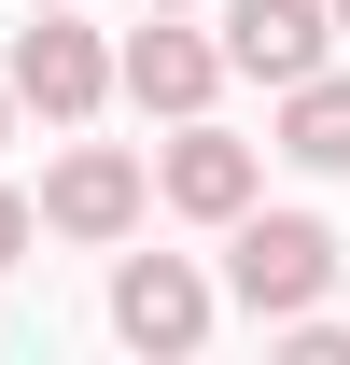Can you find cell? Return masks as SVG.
I'll use <instances>...</instances> for the list:
<instances>
[{
  "instance_id": "cell-3",
  "label": "cell",
  "mask_w": 350,
  "mask_h": 365,
  "mask_svg": "<svg viewBox=\"0 0 350 365\" xmlns=\"http://www.w3.org/2000/svg\"><path fill=\"white\" fill-rule=\"evenodd\" d=\"M0 98H14V113H43V127H85L98 98H112V43H98V29H70V0H56V14H28V29H14Z\"/></svg>"
},
{
  "instance_id": "cell-12",
  "label": "cell",
  "mask_w": 350,
  "mask_h": 365,
  "mask_svg": "<svg viewBox=\"0 0 350 365\" xmlns=\"http://www.w3.org/2000/svg\"><path fill=\"white\" fill-rule=\"evenodd\" d=\"M0 140H14V98H0Z\"/></svg>"
},
{
  "instance_id": "cell-10",
  "label": "cell",
  "mask_w": 350,
  "mask_h": 365,
  "mask_svg": "<svg viewBox=\"0 0 350 365\" xmlns=\"http://www.w3.org/2000/svg\"><path fill=\"white\" fill-rule=\"evenodd\" d=\"M140 14H196V0H140Z\"/></svg>"
},
{
  "instance_id": "cell-9",
  "label": "cell",
  "mask_w": 350,
  "mask_h": 365,
  "mask_svg": "<svg viewBox=\"0 0 350 365\" xmlns=\"http://www.w3.org/2000/svg\"><path fill=\"white\" fill-rule=\"evenodd\" d=\"M28 239H43V225H28V197H14V182H0V267H14V253H28Z\"/></svg>"
},
{
  "instance_id": "cell-4",
  "label": "cell",
  "mask_w": 350,
  "mask_h": 365,
  "mask_svg": "<svg viewBox=\"0 0 350 365\" xmlns=\"http://www.w3.org/2000/svg\"><path fill=\"white\" fill-rule=\"evenodd\" d=\"M112 337L154 365H182L196 337H211V281H196V253H112Z\"/></svg>"
},
{
  "instance_id": "cell-2",
  "label": "cell",
  "mask_w": 350,
  "mask_h": 365,
  "mask_svg": "<svg viewBox=\"0 0 350 365\" xmlns=\"http://www.w3.org/2000/svg\"><path fill=\"white\" fill-rule=\"evenodd\" d=\"M140 211H154V169H140L127 140H70V155L43 169V197H28V225H43V239H85V253H112Z\"/></svg>"
},
{
  "instance_id": "cell-7",
  "label": "cell",
  "mask_w": 350,
  "mask_h": 365,
  "mask_svg": "<svg viewBox=\"0 0 350 365\" xmlns=\"http://www.w3.org/2000/svg\"><path fill=\"white\" fill-rule=\"evenodd\" d=\"M336 56V14L322 0H224V71H253V85H295Z\"/></svg>"
},
{
  "instance_id": "cell-6",
  "label": "cell",
  "mask_w": 350,
  "mask_h": 365,
  "mask_svg": "<svg viewBox=\"0 0 350 365\" xmlns=\"http://www.w3.org/2000/svg\"><path fill=\"white\" fill-rule=\"evenodd\" d=\"M253 140H224L211 127V113H182V127H169V155H154V197H169V211H182V225H224V211H253Z\"/></svg>"
},
{
  "instance_id": "cell-8",
  "label": "cell",
  "mask_w": 350,
  "mask_h": 365,
  "mask_svg": "<svg viewBox=\"0 0 350 365\" xmlns=\"http://www.w3.org/2000/svg\"><path fill=\"white\" fill-rule=\"evenodd\" d=\"M280 155H295V169H350V71L336 56L280 85Z\"/></svg>"
},
{
  "instance_id": "cell-11",
  "label": "cell",
  "mask_w": 350,
  "mask_h": 365,
  "mask_svg": "<svg viewBox=\"0 0 350 365\" xmlns=\"http://www.w3.org/2000/svg\"><path fill=\"white\" fill-rule=\"evenodd\" d=\"M322 14H336V43H350V0H322Z\"/></svg>"
},
{
  "instance_id": "cell-1",
  "label": "cell",
  "mask_w": 350,
  "mask_h": 365,
  "mask_svg": "<svg viewBox=\"0 0 350 365\" xmlns=\"http://www.w3.org/2000/svg\"><path fill=\"white\" fill-rule=\"evenodd\" d=\"M224 295L253 323H295L336 295V225L322 211H224Z\"/></svg>"
},
{
  "instance_id": "cell-13",
  "label": "cell",
  "mask_w": 350,
  "mask_h": 365,
  "mask_svg": "<svg viewBox=\"0 0 350 365\" xmlns=\"http://www.w3.org/2000/svg\"><path fill=\"white\" fill-rule=\"evenodd\" d=\"M28 14H56V0H28Z\"/></svg>"
},
{
  "instance_id": "cell-5",
  "label": "cell",
  "mask_w": 350,
  "mask_h": 365,
  "mask_svg": "<svg viewBox=\"0 0 350 365\" xmlns=\"http://www.w3.org/2000/svg\"><path fill=\"white\" fill-rule=\"evenodd\" d=\"M112 85H127L140 113H169V127H182V113H211L224 43H211V29H182V14H140V29H127V56H112Z\"/></svg>"
}]
</instances>
